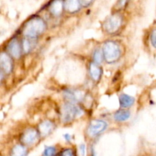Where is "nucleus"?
Here are the masks:
<instances>
[{"label":"nucleus","mask_w":156,"mask_h":156,"mask_svg":"<svg viewBox=\"0 0 156 156\" xmlns=\"http://www.w3.org/2000/svg\"><path fill=\"white\" fill-rule=\"evenodd\" d=\"M46 24L41 18H32L25 23L23 28V34L26 37L34 38L39 36L45 30Z\"/></svg>","instance_id":"obj_1"},{"label":"nucleus","mask_w":156,"mask_h":156,"mask_svg":"<svg viewBox=\"0 0 156 156\" xmlns=\"http://www.w3.org/2000/svg\"><path fill=\"white\" fill-rule=\"evenodd\" d=\"M104 58L108 63H114L120 59L121 56L120 47L115 41H108L104 44L102 48Z\"/></svg>","instance_id":"obj_2"},{"label":"nucleus","mask_w":156,"mask_h":156,"mask_svg":"<svg viewBox=\"0 0 156 156\" xmlns=\"http://www.w3.org/2000/svg\"><path fill=\"white\" fill-rule=\"evenodd\" d=\"M82 114V111L80 108L71 102L65 104L61 108V119L66 123L72 121Z\"/></svg>","instance_id":"obj_3"},{"label":"nucleus","mask_w":156,"mask_h":156,"mask_svg":"<svg viewBox=\"0 0 156 156\" xmlns=\"http://www.w3.org/2000/svg\"><path fill=\"white\" fill-rule=\"evenodd\" d=\"M122 21H123V19H122L121 15L119 14H114L105 20L103 24L104 29L105 31L110 34L115 33L121 27Z\"/></svg>","instance_id":"obj_4"},{"label":"nucleus","mask_w":156,"mask_h":156,"mask_svg":"<svg viewBox=\"0 0 156 156\" xmlns=\"http://www.w3.org/2000/svg\"><path fill=\"white\" fill-rule=\"evenodd\" d=\"M108 127V124L105 120H93L90 122L87 129V133L89 136H97L100 133L105 130Z\"/></svg>","instance_id":"obj_5"},{"label":"nucleus","mask_w":156,"mask_h":156,"mask_svg":"<svg viewBox=\"0 0 156 156\" xmlns=\"http://www.w3.org/2000/svg\"><path fill=\"white\" fill-rule=\"evenodd\" d=\"M39 137V133L34 128H28L24 132L21 136V142L24 145L30 146L36 143Z\"/></svg>","instance_id":"obj_6"},{"label":"nucleus","mask_w":156,"mask_h":156,"mask_svg":"<svg viewBox=\"0 0 156 156\" xmlns=\"http://www.w3.org/2000/svg\"><path fill=\"white\" fill-rule=\"evenodd\" d=\"M0 66H1L2 70L5 74L11 73L13 69V63H12L10 56L5 52L2 53L0 56Z\"/></svg>","instance_id":"obj_7"},{"label":"nucleus","mask_w":156,"mask_h":156,"mask_svg":"<svg viewBox=\"0 0 156 156\" xmlns=\"http://www.w3.org/2000/svg\"><path fill=\"white\" fill-rule=\"evenodd\" d=\"M8 50H9L11 56H13L15 59H18V58L21 56V46H20L19 43H18V41L15 38L12 39L9 42V45H8Z\"/></svg>","instance_id":"obj_8"},{"label":"nucleus","mask_w":156,"mask_h":156,"mask_svg":"<svg viewBox=\"0 0 156 156\" xmlns=\"http://www.w3.org/2000/svg\"><path fill=\"white\" fill-rule=\"evenodd\" d=\"M53 128H54V124L51 121H49V120L44 121L39 125L40 133L43 136H46L53 131Z\"/></svg>","instance_id":"obj_9"},{"label":"nucleus","mask_w":156,"mask_h":156,"mask_svg":"<svg viewBox=\"0 0 156 156\" xmlns=\"http://www.w3.org/2000/svg\"><path fill=\"white\" fill-rule=\"evenodd\" d=\"M80 1H75V0H70L64 2V8L66 11H67L69 13H75L78 12L81 9Z\"/></svg>","instance_id":"obj_10"},{"label":"nucleus","mask_w":156,"mask_h":156,"mask_svg":"<svg viewBox=\"0 0 156 156\" xmlns=\"http://www.w3.org/2000/svg\"><path fill=\"white\" fill-rule=\"evenodd\" d=\"M89 73L93 80L98 81L101 76L102 69L98 64L91 62L89 66Z\"/></svg>","instance_id":"obj_11"},{"label":"nucleus","mask_w":156,"mask_h":156,"mask_svg":"<svg viewBox=\"0 0 156 156\" xmlns=\"http://www.w3.org/2000/svg\"><path fill=\"white\" fill-rule=\"evenodd\" d=\"M120 107L122 108H129V107L132 106L133 105L134 101H135V99L134 98H133L132 96L128 95L126 94H122L120 96Z\"/></svg>","instance_id":"obj_12"},{"label":"nucleus","mask_w":156,"mask_h":156,"mask_svg":"<svg viewBox=\"0 0 156 156\" xmlns=\"http://www.w3.org/2000/svg\"><path fill=\"white\" fill-rule=\"evenodd\" d=\"M64 96H65L66 98L68 101H69L71 103L78 101L80 100L82 97V95L79 92V91H69V90L65 91Z\"/></svg>","instance_id":"obj_13"},{"label":"nucleus","mask_w":156,"mask_h":156,"mask_svg":"<svg viewBox=\"0 0 156 156\" xmlns=\"http://www.w3.org/2000/svg\"><path fill=\"white\" fill-rule=\"evenodd\" d=\"M64 7V2L60 1L53 2L50 7V11L54 15H59Z\"/></svg>","instance_id":"obj_14"},{"label":"nucleus","mask_w":156,"mask_h":156,"mask_svg":"<svg viewBox=\"0 0 156 156\" xmlns=\"http://www.w3.org/2000/svg\"><path fill=\"white\" fill-rule=\"evenodd\" d=\"M27 149L22 145H15L11 151V156H25Z\"/></svg>","instance_id":"obj_15"},{"label":"nucleus","mask_w":156,"mask_h":156,"mask_svg":"<svg viewBox=\"0 0 156 156\" xmlns=\"http://www.w3.org/2000/svg\"><path fill=\"white\" fill-rule=\"evenodd\" d=\"M129 117H130V112L129 111H126V110H120L114 114V119L117 121L120 122L128 120Z\"/></svg>","instance_id":"obj_16"},{"label":"nucleus","mask_w":156,"mask_h":156,"mask_svg":"<svg viewBox=\"0 0 156 156\" xmlns=\"http://www.w3.org/2000/svg\"><path fill=\"white\" fill-rule=\"evenodd\" d=\"M103 59H105L104 58L103 52L101 51L99 49H97L94 52V54H93V59L94 61V63L100 64L103 61Z\"/></svg>","instance_id":"obj_17"},{"label":"nucleus","mask_w":156,"mask_h":156,"mask_svg":"<svg viewBox=\"0 0 156 156\" xmlns=\"http://www.w3.org/2000/svg\"><path fill=\"white\" fill-rule=\"evenodd\" d=\"M55 154H56V148L50 146V147H46L43 153V156H54Z\"/></svg>","instance_id":"obj_18"},{"label":"nucleus","mask_w":156,"mask_h":156,"mask_svg":"<svg viewBox=\"0 0 156 156\" xmlns=\"http://www.w3.org/2000/svg\"><path fill=\"white\" fill-rule=\"evenodd\" d=\"M150 41L152 43V45L156 48V28L152 30V33L150 35Z\"/></svg>","instance_id":"obj_19"},{"label":"nucleus","mask_w":156,"mask_h":156,"mask_svg":"<svg viewBox=\"0 0 156 156\" xmlns=\"http://www.w3.org/2000/svg\"><path fill=\"white\" fill-rule=\"evenodd\" d=\"M23 50L25 53H27L30 50V41L27 39L23 40Z\"/></svg>","instance_id":"obj_20"},{"label":"nucleus","mask_w":156,"mask_h":156,"mask_svg":"<svg viewBox=\"0 0 156 156\" xmlns=\"http://www.w3.org/2000/svg\"><path fill=\"white\" fill-rule=\"evenodd\" d=\"M60 156H73V152L72 149H66L61 152Z\"/></svg>","instance_id":"obj_21"},{"label":"nucleus","mask_w":156,"mask_h":156,"mask_svg":"<svg viewBox=\"0 0 156 156\" xmlns=\"http://www.w3.org/2000/svg\"><path fill=\"white\" fill-rule=\"evenodd\" d=\"M80 149H81V151H82V155H84V152H85V150H84V149H85V146H80Z\"/></svg>","instance_id":"obj_22"},{"label":"nucleus","mask_w":156,"mask_h":156,"mask_svg":"<svg viewBox=\"0 0 156 156\" xmlns=\"http://www.w3.org/2000/svg\"><path fill=\"white\" fill-rule=\"evenodd\" d=\"M65 138L66 140H70V136L69 134H66L65 135Z\"/></svg>","instance_id":"obj_23"}]
</instances>
